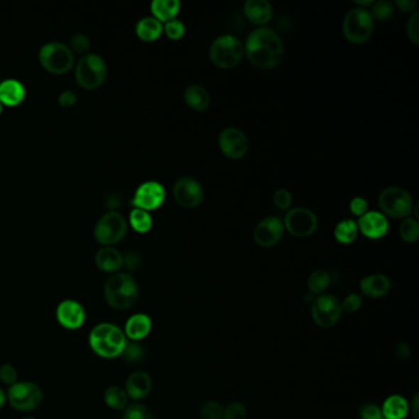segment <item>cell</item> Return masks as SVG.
<instances>
[{
	"label": "cell",
	"instance_id": "ac0fdd59",
	"mask_svg": "<svg viewBox=\"0 0 419 419\" xmlns=\"http://www.w3.org/2000/svg\"><path fill=\"white\" fill-rule=\"evenodd\" d=\"M357 225L360 233L369 239H381L388 234V228H390L388 217H385L381 212H376V210L366 212L364 215L359 217Z\"/></svg>",
	"mask_w": 419,
	"mask_h": 419
},
{
	"label": "cell",
	"instance_id": "f6af8a7d",
	"mask_svg": "<svg viewBox=\"0 0 419 419\" xmlns=\"http://www.w3.org/2000/svg\"><path fill=\"white\" fill-rule=\"evenodd\" d=\"M360 419H383L381 408L374 403L361 406L359 410Z\"/></svg>",
	"mask_w": 419,
	"mask_h": 419
},
{
	"label": "cell",
	"instance_id": "8d00e7d4",
	"mask_svg": "<svg viewBox=\"0 0 419 419\" xmlns=\"http://www.w3.org/2000/svg\"><path fill=\"white\" fill-rule=\"evenodd\" d=\"M164 31L166 36L171 38V40H180L185 35L186 28H185V23L181 20L173 18V20H170V21L165 23Z\"/></svg>",
	"mask_w": 419,
	"mask_h": 419
},
{
	"label": "cell",
	"instance_id": "7bdbcfd3",
	"mask_svg": "<svg viewBox=\"0 0 419 419\" xmlns=\"http://www.w3.org/2000/svg\"><path fill=\"white\" fill-rule=\"evenodd\" d=\"M407 36L415 45L419 43V13L415 10L407 23Z\"/></svg>",
	"mask_w": 419,
	"mask_h": 419
},
{
	"label": "cell",
	"instance_id": "f5cc1de1",
	"mask_svg": "<svg viewBox=\"0 0 419 419\" xmlns=\"http://www.w3.org/2000/svg\"><path fill=\"white\" fill-rule=\"evenodd\" d=\"M6 400H8V397H6V392H5L3 388H0V410L4 407Z\"/></svg>",
	"mask_w": 419,
	"mask_h": 419
},
{
	"label": "cell",
	"instance_id": "7402d4cb",
	"mask_svg": "<svg viewBox=\"0 0 419 419\" xmlns=\"http://www.w3.org/2000/svg\"><path fill=\"white\" fill-rule=\"evenodd\" d=\"M244 13L251 23L256 25L268 23L273 16V8L268 0H247Z\"/></svg>",
	"mask_w": 419,
	"mask_h": 419
},
{
	"label": "cell",
	"instance_id": "bcb514c9",
	"mask_svg": "<svg viewBox=\"0 0 419 419\" xmlns=\"http://www.w3.org/2000/svg\"><path fill=\"white\" fill-rule=\"evenodd\" d=\"M349 210L353 214L361 217L368 212V202L363 197H354L349 203Z\"/></svg>",
	"mask_w": 419,
	"mask_h": 419
},
{
	"label": "cell",
	"instance_id": "d6a6232c",
	"mask_svg": "<svg viewBox=\"0 0 419 419\" xmlns=\"http://www.w3.org/2000/svg\"><path fill=\"white\" fill-rule=\"evenodd\" d=\"M395 11L393 4L390 3L388 0H379L376 3H373V9L370 11V14L373 16L374 21L379 20V21H386L388 18H392Z\"/></svg>",
	"mask_w": 419,
	"mask_h": 419
},
{
	"label": "cell",
	"instance_id": "ab89813d",
	"mask_svg": "<svg viewBox=\"0 0 419 419\" xmlns=\"http://www.w3.org/2000/svg\"><path fill=\"white\" fill-rule=\"evenodd\" d=\"M361 304H363L361 296L358 295L356 293L349 294L341 303L342 312H347V314L357 312V311L359 310Z\"/></svg>",
	"mask_w": 419,
	"mask_h": 419
},
{
	"label": "cell",
	"instance_id": "277c9868",
	"mask_svg": "<svg viewBox=\"0 0 419 419\" xmlns=\"http://www.w3.org/2000/svg\"><path fill=\"white\" fill-rule=\"evenodd\" d=\"M244 45L234 35H222L210 45V58L219 68H233L244 55Z\"/></svg>",
	"mask_w": 419,
	"mask_h": 419
},
{
	"label": "cell",
	"instance_id": "6da1fadb",
	"mask_svg": "<svg viewBox=\"0 0 419 419\" xmlns=\"http://www.w3.org/2000/svg\"><path fill=\"white\" fill-rule=\"evenodd\" d=\"M247 58L260 69H272L282 62L284 46L278 33L268 28L252 30L244 46Z\"/></svg>",
	"mask_w": 419,
	"mask_h": 419
},
{
	"label": "cell",
	"instance_id": "9f6ffc18",
	"mask_svg": "<svg viewBox=\"0 0 419 419\" xmlns=\"http://www.w3.org/2000/svg\"><path fill=\"white\" fill-rule=\"evenodd\" d=\"M23 419H36V418H33V417H25V418Z\"/></svg>",
	"mask_w": 419,
	"mask_h": 419
},
{
	"label": "cell",
	"instance_id": "cb8c5ba5",
	"mask_svg": "<svg viewBox=\"0 0 419 419\" xmlns=\"http://www.w3.org/2000/svg\"><path fill=\"white\" fill-rule=\"evenodd\" d=\"M26 96L25 87L15 79H6L0 82V104L6 106H18Z\"/></svg>",
	"mask_w": 419,
	"mask_h": 419
},
{
	"label": "cell",
	"instance_id": "ffe728a7",
	"mask_svg": "<svg viewBox=\"0 0 419 419\" xmlns=\"http://www.w3.org/2000/svg\"><path fill=\"white\" fill-rule=\"evenodd\" d=\"M95 263L97 268L106 273H117L124 267V255L112 246L101 247L96 252Z\"/></svg>",
	"mask_w": 419,
	"mask_h": 419
},
{
	"label": "cell",
	"instance_id": "e0dca14e",
	"mask_svg": "<svg viewBox=\"0 0 419 419\" xmlns=\"http://www.w3.org/2000/svg\"><path fill=\"white\" fill-rule=\"evenodd\" d=\"M55 319L62 327L67 330H78L82 327L85 319L87 312L84 310L82 304L78 301L67 299L60 303L55 310Z\"/></svg>",
	"mask_w": 419,
	"mask_h": 419
},
{
	"label": "cell",
	"instance_id": "d6986e66",
	"mask_svg": "<svg viewBox=\"0 0 419 419\" xmlns=\"http://www.w3.org/2000/svg\"><path fill=\"white\" fill-rule=\"evenodd\" d=\"M153 388V380L151 375L146 371H134L128 376L126 381V392L128 397H131L134 401H141L146 398Z\"/></svg>",
	"mask_w": 419,
	"mask_h": 419
},
{
	"label": "cell",
	"instance_id": "4316f807",
	"mask_svg": "<svg viewBox=\"0 0 419 419\" xmlns=\"http://www.w3.org/2000/svg\"><path fill=\"white\" fill-rule=\"evenodd\" d=\"M163 31H164L163 23H160L159 20H156L154 16L141 18L136 26L137 36L144 42L156 41L161 36Z\"/></svg>",
	"mask_w": 419,
	"mask_h": 419
},
{
	"label": "cell",
	"instance_id": "b9f144b4",
	"mask_svg": "<svg viewBox=\"0 0 419 419\" xmlns=\"http://www.w3.org/2000/svg\"><path fill=\"white\" fill-rule=\"evenodd\" d=\"M70 43H72V48H73L75 52L82 53V55H87V52H89L90 46H92L89 37L85 36L84 33H75V35L72 37Z\"/></svg>",
	"mask_w": 419,
	"mask_h": 419
},
{
	"label": "cell",
	"instance_id": "1f68e13d",
	"mask_svg": "<svg viewBox=\"0 0 419 419\" xmlns=\"http://www.w3.org/2000/svg\"><path fill=\"white\" fill-rule=\"evenodd\" d=\"M129 223L138 233H148L153 227V219L149 212L146 210L134 208L129 214Z\"/></svg>",
	"mask_w": 419,
	"mask_h": 419
},
{
	"label": "cell",
	"instance_id": "603a6c76",
	"mask_svg": "<svg viewBox=\"0 0 419 419\" xmlns=\"http://www.w3.org/2000/svg\"><path fill=\"white\" fill-rule=\"evenodd\" d=\"M151 320L148 315L136 314L131 316L124 326V334L131 341H141L151 333Z\"/></svg>",
	"mask_w": 419,
	"mask_h": 419
},
{
	"label": "cell",
	"instance_id": "816d5d0a",
	"mask_svg": "<svg viewBox=\"0 0 419 419\" xmlns=\"http://www.w3.org/2000/svg\"><path fill=\"white\" fill-rule=\"evenodd\" d=\"M418 395L413 397V401L410 403V412L413 415V418L418 419L419 417V402Z\"/></svg>",
	"mask_w": 419,
	"mask_h": 419
},
{
	"label": "cell",
	"instance_id": "d4e9b609",
	"mask_svg": "<svg viewBox=\"0 0 419 419\" xmlns=\"http://www.w3.org/2000/svg\"><path fill=\"white\" fill-rule=\"evenodd\" d=\"M381 413L385 419H405L410 413V405L401 395H391L383 402Z\"/></svg>",
	"mask_w": 419,
	"mask_h": 419
},
{
	"label": "cell",
	"instance_id": "74e56055",
	"mask_svg": "<svg viewBox=\"0 0 419 419\" xmlns=\"http://www.w3.org/2000/svg\"><path fill=\"white\" fill-rule=\"evenodd\" d=\"M121 356L124 357V359L131 361V363H137L144 357V349L143 347L139 346L136 342H129L126 347H124V352Z\"/></svg>",
	"mask_w": 419,
	"mask_h": 419
},
{
	"label": "cell",
	"instance_id": "c3c4849f",
	"mask_svg": "<svg viewBox=\"0 0 419 419\" xmlns=\"http://www.w3.org/2000/svg\"><path fill=\"white\" fill-rule=\"evenodd\" d=\"M75 101H77V95H75L73 92H70V90H65V92H62L60 97H58V102H60V105L63 106V107L73 106L74 104H75Z\"/></svg>",
	"mask_w": 419,
	"mask_h": 419
},
{
	"label": "cell",
	"instance_id": "83f0119b",
	"mask_svg": "<svg viewBox=\"0 0 419 419\" xmlns=\"http://www.w3.org/2000/svg\"><path fill=\"white\" fill-rule=\"evenodd\" d=\"M181 8L178 0H154L151 5V13L160 23H168L176 18Z\"/></svg>",
	"mask_w": 419,
	"mask_h": 419
},
{
	"label": "cell",
	"instance_id": "ee69618b",
	"mask_svg": "<svg viewBox=\"0 0 419 419\" xmlns=\"http://www.w3.org/2000/svg\"><path fill=\"white\" fill-rule=\"evenodd\" d=\"M0 381L10 386L18 383V371L13 365L3 364L0 366Z\"/></svg>",
	"mask_w": 419,
	"mask_h": 419
},
{
	"label": "cell",
	"instance_id": "7dc6e473",
	"mask_svg": "<svg viewBox=\"0 0 419 419\" xmlns=\"http://www.w3.org/2000/svg\"><path fill=\"white\" fill-rule=\"evenodd\" d=\"M139 264H141V257H139L137 252L131 251V252H127L124 256V266H126V268L129 269V271L137 269Z\"/></svg>",
	"mask_w": 419,
	"mask_h": 419
},
{
	"label": "cell",
	"instance_id": "f35d334b",
	"mask_svg": "<svg viewBox=\"0 0 419 419\" xmlns=\"http://www.w3.org/2000/svg\"><path fill=\"white\" fill-rule=\"evenodd\" d=\"M246 407L240 402H233L224 408V419H246Z\"/></svg>",
	"mask_w": 419,
	"mask_h": 419
},
{
	"label": "cell",
	"instance_id": "2e32d148",
	"mask_svg": "<svg viewBox=\"0 0 419 419\" xmlns=\"http://www.w3.org/2000/svg\"><path fill=\"white\" fill-rule=\"evenodd\" d=\"M284 235V224L278 217L262 219L255 228V241L262 247L276 246Z\"/></svg>",
	"mask_w": 419,
	"mask_h": 419
},
{
	"label": "cell",
	"instance_id": "7a4b0ae2",
	"mask_svg": "<svg viewBox=\"0 0 419 419\" xmlns=\"http://www.w3.org/2000/svg\"><path fill=\"white\" fill-rule=\"evenodd\" d=\"M89 344L101 358L114 359L122 354L127 344V337L119 326L102 322L92 328L89 334Z\"/></svg>",
	"mask_w": 419,
	"mask_h": 419
},
{
	"label": "cell",
	"instance_id": "4fadbf2b",
	"mask_svg": "<svg viewBox=\"0 0 419 419\" xmlns=\"http://www.w3.org/2000/svg\"><path fill=\"white\" fill-rule=\"evenodd\" d=\"M173 197L185 208H196L205 200V190L196 178L183 176L173 185Z\"/></svg>",
	"mask_w": 419,
	"mask_h": 419
},
{
	"label": "cell",
	"instance_id": "8fae6325",
	"mask_svg": "<svg viewBox=\"0 0 419 419\" xmlns=\"http://www.w3.org/2000/svg\"><path fill=\"white\" fill-rule=\"evenodd\" d=\"M311 316L320 327H333L341 319V303L331 294L317 295L311 304Z\"/></svg>",
	"mask_w": 419,
	"mask_h": 419
},
{
	"label": "cell",
	"instance_id": "484cf974",
	"mask_svg": "<svg viewBox=\"0 0 419 419\" xmlns=\"http://www.w3.org/2000/svg\"><path fill=\"white\" fill-rule=\"evenodd\" d=\"M183 97H185L187 106L195 111L202 112L210 107V92H207V89L201 85H197V84L190 85L185 90Z\"/></svg>",
	"mask_w": 419,
	"mask_h": 419
},
{
	"label": "cell",
	"instance_id": "f1b7e54d",
	"mask_svg": "<svg viewBox=\"0 0 419 419\" xmlns=\"http://www.w3.org/2000/svg\"><path fill=\"white\" fill-rule=\"evenodd\" d=\"M358 225H357L354 220L352 219H346V220H342L339 223L336 225L334 228V237L338 242L341 244H352V242L356 240L358 236Z\"/></svg>",
	"mask_w": 419,
	"mask_h": 419
},
{
	"label": "cell",
	"instance_id": "3957f363",
	"mask_svg": "<svg viewBox=\"0 0 419 419\" xmlns=\"http://www.w3.org/2000/svg\"><path fill=\"white\" fill-rule=\"evenodd\" d=\"M104 294L106 303L112 309L126 310L137 303L139 287L131 274L117 272L106 281Z\"/></svg>",
	"mask_w": 419,
	"mask_h": 419
},
{
	"label": "cell",
	"instance_id": "52a82bcc",
	"mask_svg": "<svg viewBox=\"0 0 419 419\" xmlns=\"http://www.w3.org/2000/svg\"><path fill=\"white\" fill-rule=\"evenodd\" d=\"M38 60L47 72L53 74L68 73L74 64V55L67 45L60 42H48L41 47Z\"/></svg>",
	"mask_w": 419,
	"mask_h": 419
},
{
	"label": "cell",
	"instance_id": "5bb4252c",
	"mask_svg": "<svg viewBox=\"0 0 419 419\" xmlns=\"http://www.w3.org/2000/svg\"><path fill=\"white\" fill-rule=\"evenodd\" d=\"M219 148L229 159H241L249 151L246 134L236 127H228L219 134Z\"/></svg>",
	"mask_w": 419,
	"mask_h": 419
},
{
	"label": "cell",
	"instance_id": "11a10c76",
	"mask_svg": "<svg viewBox=\"0 0 419 419\" xmlns=\"http://www.w3.org/2000/svg\"><path fill=\"white\" fill-rule=\"evenodd\" d=\"M1 111H3V105L0 104V114H1Z\"/></svg>",
	"mask_w": 419,
	"mask_h": 419
},
{
	"label": "cell",
	"instance_id": "5b68a950",
	"mask_svg": "<svg viewBox=\"0 0 419 419\" xmlns=\"http://www.w3.org/2000/svg\"><path fill=\"white\" fill-rule=\"evenodd\" d=\"M107 67L101 55L87 53L79 60L75 69V78L80 87L87 90H95L105 82Z\"/></svg>",
	"mask_w": 419,
	"mask_h": 419
},
{
	"label": "cell",
	"instance_id": "44dd1931",
	"mask_svg": "<svg viewBox=\"0 0 419 419\" xmlns=\"http://www.w3.org/2000/svg\"><path fill=\"white\" fill-rule=\"evenodd\" d=\"M360 290L369 298H381L391 290V281L385 274H370L360 281Z\"/></svg>",
	"mask_w": 419,
	"mask_h": 419
},
{
	"label": "cell",
	"instance_id": "60d3db41",
	"mask_svg": "<svg viewBox=\"0 0 419 419\" xmlns=\"http://www.w3.org/2000/svg\"><path fill=\"white\" fill-rule=\"evenodd\" d=\"M273 203L278 210H289L293 203L292 193L288 191V190L281 188L278 191H276V193L273 195Z\"/></svg>",
	"mask_w": 419,
	"mask_h": 419
},
{
	"label": "cell",
	"instance_id": "db71d44e",
	"mask_svg": "<svg viewBox=\"0 0 419 419\" xmlns=\"http://www.w3.org/2000/svg\"><path fill=\"white\" fill-rule=\"evenodd\" d=\"M356 3L361 6V5H371L374 1L373 0H356Z\"/></svg>",
	"mask_w": 419,
	"mask_h": 419
},
{
	"label": "cell",
	"instance_id": "f907efd6",
	"mask_svg": "<svg viewBox=\"0 0 419 419\" xmlns=\"http://www.w3.org/2000/svg\"><path fill=\"white\" fill-rule=\"evenodd\" d=\"M396 5L405 13H413L417 6V1L415 0H397Z\"/></svg>",
	"mask_w": 419,
	"mask_h": 419
},
{
	"label": "cell",
	"instance_id": "f546056e",
	"mask_svg": "<svg viewBox=\"0 0 419 419\" xmlns=\"http://www.w3.org/2000/svg\"><path fill=\"white\" fill-rule=\"evenodd\" d=\"M330 284H331V276L325 269H316L308 279L309 293L316 295H321L330 287Z\"/></svg>",
	"mask_w": 419,
	"mask_h": 419
},
{
	"label": "cell",
	"instance_id": "836d02e7",
	"mask_svg": "<svg viewBox=\"0 0 419 419\" xmlns=\"http://www.w3.org/2000/svg\"><path fill=\"white\" fill-rule=\"evenodd\" d=\"M400 235L407 242H415L419 239V224L415 218H406L400 227Z\"/></svg>",
	"mask_w": 419,
	"mask_h": 419
},
{
	"label": "cell",
	"instance_id": "e575fe53",
	"mask_svg": "<svg viewBox=\"0 0 419 419\" xmlns=\"http://www.w3.org/2000/svg\"><path fill=\"white\" fill-rule=\"evenodd\" d=\"M122 419H154V415L146 406L132 403L126 407Z\"/></svg>",
	"mask_w": 419,
	"mask_h": 419
},
{
	"label": "cell",
	"instance_id": "ba28073f",
	"mask_svg": "<svg viewBox=\"0 0 419 419\" xmlns=\"http://www.w3.org/2000/svg\"><path fill=\"white\" fill-rule=\"evenodd\" d=\"M374 18L369 10L354 8L347 13L343 21V32L348 41L356 45L364 43L373 35Z\"/></svg>",
	"mask_w": 419,
	"mask_h": 419
},
{
	"label": "cell",
	"instance_id": "7c38bea8",
	"mask_svg": "<svg viewBox=\"0 0 419 419\" xmlns=\"http://www.w3.org/2000/svg\"><path fill=\"white\" fill-rule=\"evenodd\" d=\"M284 229L296 237H308L317 229L319 220L312 210L304 207H296L284 217Z\"/></svg>",
	"mask_w": 419,
	"mask_h": 419
},
{
	"label": "cell",
	"instance_id": "4dcf8cb0",
	"mask_svg": "<svg viewBox=\"0 0 419 419\" xmlns=\"http://www.w3.org/2000/svg\"><path fill=\"white\" fill-rule=\"evenodd\" d=\"M128 398L129 397H128L126 390L121 386H116V385L109 386L104 395L106 405L109 406V408L116 410H124L127 407Z\"/></svg>",
	"mask_w": 419,
	"mask_h": 419
},
{
	"label": "cell",
	"instance_id": "d590c367",
	"mask_svg": "<svg viewBox=\"0 0 419 419\" xmlns=\"http://www.w3.org/2000/svg\"><path fill=\"white\" fill-rule=\"evenodd\" d=\"M202 419H224L223 406L217 401H205L200 408Z\"/></svg>",
	"mask_w": 419,
	"mask_h": 419
},
{
	"label": "cell",
	"instance_id": "9a60e30c",
	"mask_svg": "<svg viewBox=\"0 0 419 419\" xmlns=\"http://www.w3.org/2000/svg\"><path fill=\"white\" fill-rule=\"evenodd\" d=\"M166 192L161 183L156 181H146L138 187L137 191L133 196L132 205L139 210H158L165 202Z\"/></svg>",
	"mask_w": 419,
	"mask_h": 419
},
{
	"label": "cell",
	"instance_id": "9c48e42d",
	"mask_svg": "<svg viewBox=\"0 0 419 419\" xmlns=\"http://www.w3.org/2000/svg\"><path fill=\"white\" fill-rule=\"evenodd\" d=\"M127 228V222L124 215L111 210L97 220L94 229V236L101 245L112 246L126 236Z\"/></svg>",
	"mask_w": 419,
	"mask_h": 419
},
{
	"label": "cell",
	"instance_id": "8992f818",
	"mask_svg": "<svg viewBox=\"0 0 419 419\" xmlns=\"http://www.w3.org/2000/svg\"><path fill=\"white\" fill-rule=\"evenodd\" d=\"M379 205L381 213L391 218H406L415 207L410 192L398 186L385 188L379 196Z\"/></svg>",
	"mask_w": 419,
	"mask_h": 419
},
{
	"label": "cell",
	"instance_id": "30bf717a",
	"mask_svg": "<svg viewBox=\"0 0 419 419\" xmlns=\"http://www.w3.org/2000/svg\"><path fill=\"white\" fill-rule=\"evenodd\" d=\"M8 401L14 410L28 412L41 405L43 392L37 383L31 381H18L6 392Z\"/></svg>",
	"mask_w": 419,
	"mask_h": 419
},
{
	"label": "cell",
	"instance_id": "681fc988",
	"mask_svg": "<svg viewBox=\"0 0 419 419\" xmlns=\"http://www.w3.org/2000/svg\"><path fill=\"white\" fill-rule=\"evenodd\" d=\"M395 354H396L397 359H410V347L408 346L407 343H400V344H397L396 346V349H395Z\"/></svg>",
	"mask_w": 419,
	"mask_h": 419
}]
</instances>
